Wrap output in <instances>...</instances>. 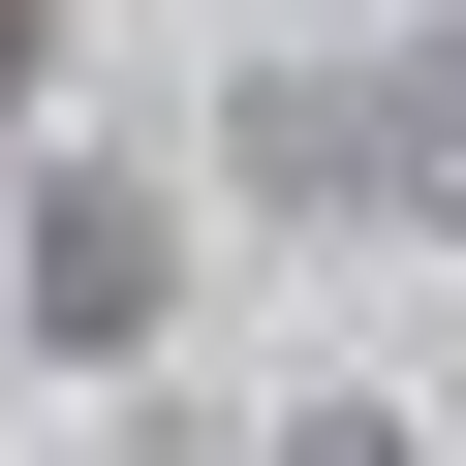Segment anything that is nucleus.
I'll use <instances>...</instances> for the list:
<instances>
[{
  "label": "nucleus",
  "instance_id": "nucleus-1",
  "mask_svg": "<svg viewBox=\"0 0 466 466\" xmlns=\"http://www.w3.org/2000/svg\"><path fill=\"white\" fill-rule=\"evenodd\" d=\"M0 311H32L63 373H125V342L187 311V187H156V156H32V218H0Z\"/></svg>",
  "mask_w": 466,
  "mask_h": 466
},
{
  "label": "nucleus",
  "instance_id": "nucleus-2",
  "mask_svg": "<svg viewBox=\"0 0 466 466\" xmlns=\"http://www.w3.org/2000/svg\"><path fill=\"white\" fill-rule=\"evenodd\" d=\"M280 466H435V435H404V404H280Z\"/></svg>",
  "mask_w": 466,
  "mask_h": 466
}]
</instances>
